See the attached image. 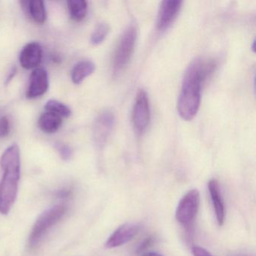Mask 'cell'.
<instances>
[{"instance_id":"cell-23","label":"cell","mask_w":256,"mask_h":256,"mask_svg":"<svg viewBox=\"0 0 256 256\" xmlns=\"http://www.w3.org/2000/svg\"><path fill=\"white\" fill-rule=\"evenodd\" d=\"M70 194H71V191L64 190L60 192L59 194H58V197L61 198H66L68 196H70Z\"/></svg>"},{"instance_id":"cell-15","label":"cell","mask_w":256,"mask_h":256,"mask_svg":"<svg viewBox=\"0 0 256 256\" xmlns=\"http://www.w3.org/2000/svg\"><path fill=\"white\" fill-rule=\"evenodd\" d=\"M96 66L92 61L84 60L76 64L72 71V80L76 84H80L86 78L95 71Z\"/></svg>"},{"instance_id":"cell-8","label":"cell","mask_w":256,"mask_h":256,"mask_svg":"<svg viewBox=\"0 0 256 256\" xmlns=\"http://www.w3.org/2000/svg\"><path fill=\"white\" fill-rule=\"evenodd\" d=\"M181 4L180 0H164L162 2L157 16L158 30L162 32L170 28L180 11Z\"/></svg>"},{"instance_id":"cell-19","label":"cell","mask_w":256,"mask_h":256,"mask_svg":"<svg viewBox=\"0 0 256 256\" xmlns=\"http://www.w3.org/2000/svg\"><path fill=\"white\" fill-rule=\"evenodd\" d=\"M55 148L58 150V154L60 156L62 160L65 161H68L72 158V150L71 148L68 146L66 144L61 143V142H58L55 144Z\"/></svg>"},{"instance_id":"cell-21","label":"cell","mask_w":256,"mask_h":256,"mask_svg":"<svg viewBox=\"0 0 256 256\" xmlns=\"http://www.w3.org/2000/svg\"><path fill=\"white\" fill-rule=\"evenodd\" d=\"M154 242V239L152 238H148L146 239H145L142 244L139 246L138 248V252H142L144 250H146L148 247H149L151 244Z\"/></svg>"},{"instance_id":"cell-3","label":"cell","mask_w":256,"mask_h":256,"mask_svg":"<svg viewBox=\"0 0 256 256\" xmlns=\"http://www.w3.org/2000/svg\"><path fill=\"white\" fill-rule=\"evenodd\" d=\"M65 212L66 206L61 204L54 205L44 210L38 217L31 230L29 238L30 246H36L48 230L60 221Z\"/></svg>"},{"instance_id":"cell-20","label":"cell","mask_w":256,"mask_h":256,"mask_svg":"<svg viewBox=\"0 0 256 256\" xmlns=\"http://www.w3.org/2000/svg\"><path fill=\"white\" fill-rule=\"evenodd\" d=\"M10 132V120L7 116H2L0 119V138H5Z\"/></svg>"},{"instance_id":"cell-1","label":"cell","mask_w":256,"mask_h":256,"mask_svg":"<svg viewBox=\"0 0 256 256\" xmlns=\"http://www.w3.org/2000/svg\"><path fill=\"white\" fill-rule=\"evenodd\" d=\"M216 68V61L206 58H197L187 68L178 102V112L182 119L191 120L197 114L202 84L212 76Z\"/></svg>"},{"instance_id":"cell-2","label":"cell","mask_w":256,"mask_h":256,"mask_svg":"<svg viewBox=\"0 0 256 256\" xmlns=\"http://www.w3.org/2000/svg\"><path fill=\"white\" fill-rule=\"evenodd\" d=\"M0 166L4 170L0 181V214L6 215L17 198L20 178V149L16 144L4 151Z\"/></svg>"},{"instance_id":"cell-12","label":"cell","mask_w":256,"mask_h":256,"mask_svg":"<svg viewBox=\"0 0 256 256\" xmlns=\"http://www.w3.org/2000/svg\"><path fill=\"white\" fill-rule=\"evenodd\" d=\"M208 190H209L211 202H212L214 211H215L217 223L218 226H222L224 223L226 211H224V200L222 196L220 184L216 180L212 179L209 181Z\"/></svg>"},{"instance_id":"cell-13","label":"cell","mask_w":256,"mask_h":256,"mask_svg":"<svg viewBox=\"0 0 256 256\" xmlns=\"http://www.w3.org/2000/svg\"><path fill=\"white\" fill-rule=\"evenodd\" d=\"M24 11L36 24H42L47 19L46 5L42 0H30L20 2Z\"/></svg>"},{"instance_id":"cell-7","label":"cell","mask_w":256,"mask_h":256,"mask_svg":"<svg viewBox=\"0 0 256 256\" xmlns=\"http://www.w3.org/2000/svg\"><path fill=\"white\" fill-rule=\"evenodd\" d=\"M115 124V116L110 110H104L96 120L94 126V139L98 148L107 143Z\"/></svg>"},{"instance_id":"cell-4","label":"cell","mask_w":256,"mask_h":256,"mask_svg":"<svg viewBox=\"0 0 256 256\" xmlns=\"http://www.w3.org/2000/svg\"><path fill=\"white\" fill-rule=\"evenodd\" d=\"M137 29L134 25L128 26L120 38L114 58L113 70L115 76H119L127 66L136 46Z\"/></svg>"},{"instance_id":"cell-14","label":"cell","mask_w":256,"mask_h":256,"mask_svg":"<svg viewBox=\"0 0 256 256\" xmlns=\"http://www.w3.org/2000/svg\"><path fill=\"white\" fill-rule=\"evenodd\" d=\"M62 118L60 116L55 114L46 112L40 116L38 126L44 132L52 134L58 131L62 125Z\"/></svg>"},{"instance_id":"cell-17","label":"cell","mask_w":256,"mask_h":256,"mask_svg":"<svg viewBox=\"0 0 256 256\" xmlns=\"http://www.w3.org/2000/svg\"><path fill=\"white\" fill-rule=\"evenodd\" d=\"M46 112L55 114L60 118H68L71 116L72 110L68 106L56 100H49L44 106Z\"/></svg>"},{"instance_id":"cell-11","label":"cell","mask_w":256,"mask_h":256,"mask_svg":"<svg viewBox=\"0 0 256 256\" xmlns=\"http://www.w3.org/2000/svg\"><path fill=\"white\" fill-rule=\"evenodd\" d=\"M42 56V48L38 42L29 43L20 52V65L26 70L36 68L41 64Z\"/></svg>"},{"instance_id":"cell-10","label":"cell","mask_w":256,"mask_h":256,"mask_svg":"<svg viewBox=\"0 0 256 256\" xmlns=\"http://www.w3.org/2000/svg\"><path fill=\"white\" fill-rule=\"evenodd\" d=\"M49 80L47 72L44 68H35L31 74L26 96L29 98L42 96L47 92Z\"/></svg>"},{"instance_id":"cell-5","label":"cell","mask_w":256,"mask_h":256,"mask_svg":"<svg viewBox=\"0 0 256 256\" xmlns=\"http://www.w3.org/2000/svg\"><path fill=\"white\" fill-rule=\"evenodd\" d=\"M200 205V193L197 190L187 192L176 206L175 217L180 224L190 226L196 220Z\"/></svg>"},{"instance_id":"cell-6","label":"cell","mask_w":256,"mask_h":256,"mask_svg":"<svg viewBox=\"0 0 256 256\" xmlns=\"http://www.w3.org/2000/svg\"><path fill=\"white\" fill-rule=\"evenodd\" d=\"M150 120L149 100L146 92L140 90L138 92L136 102L133 107L132 122L134 130L142 134L148 128Z\"/></svg>"},{"instance_id":"cell-16","label":"cell","mask_w":256,"mask_h":256,"mask_svg":"<svg viewBox=\"0 0 256 256\" xmlns=\"http://www.w3.org/2000/svg\"><path fill=\"white\" fill-rule=\"evenodd\" d=\"M70 16L76 22H80L84 19L88 13V5L85 0H70L67 2Z\"/></svg>"},{"instance_id":"cell-18","label":"cell","mask_w":256,"mask_h":256,"mask_svg":"<svg viewBox=\"0 0 256 256\" xmlns=\"http://www.w3.org/2000/svg\"><path fill=\"white\" fill-rule=\"evenodd\" d=\"M109 26L107 24L100 23L97 25L91 35L90 42L94 46L101 44L108 34Z\"/></svg>"},{"instance_id":"cell-25","label":"cell","mask_w":256,"mask_h":256,"mask_svg":"<svg viewBox=\"0 0 256 256\" xmlns=\"http://www.w3.org/2000/svg\"><path fill=\"white\" fill-rule=\"evenodd\" d=\"M244 256V254H236V256Z\"/></svg>"},{"instance_id":"cell-9","label":"cell","mask_w":256,"mask_h":256,"mask_svg":"<svg viewBox=\"0 0 256 256\" xmlns=\"http://www.w3.org/2000/svg\"><path fill=\"white\" fill-rule=\"evenodd\" d=\"M140 230L137 223H126L118 227L109 236L106 242L108 248H114L127 244L133 239Z\"/></svg>"},{"instance_id":"cell-22","label":"cell","mask_w":256,"mask_h":256,"mask_svg":"<svg viewBox=\"0 0 256 256\" xmlns=\"http://www.w3.org/2000/svg\"><path fill=\"white\" fill-rule=\"evenodd\" d=\"M16 73H17V68H16V66H14L12 68L8 77H7L6 80V84H8V83L11 82V80H12L14 76H16Z\"/></svg>"},{"instance_id":"cell-24","label":"cell","mask_w":256,"mask_h":256,"mask_svg":"<svg viewBox=\"0 0 256 256\" xmlns=\"http://www.w3.org/2000/svg\"><path fill=\"white\" fill-rule=\"evenodd\" d=\"M142 256H164L160 253L156 252H144L142 254Z\"/></svg>"}]
</instances>
